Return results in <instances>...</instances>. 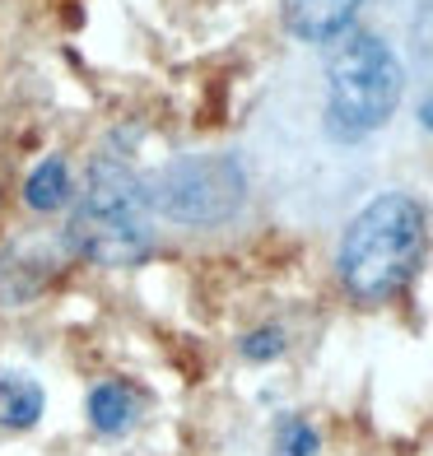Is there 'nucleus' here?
<instances>
[{"label":"nucleus","mask_w":433,"mask_h":456,"mask_svg":"<svg viewBox=\"0 0 433 456\" xmlns=\"http://www.w3.org/2000/svg\"><path fill=\"white\" fill-rule=\"evenodd\" d=\"M75 256L66 238L61 247L43 242V238H29V242H10L5 252H0V307H29L47 294V289L61 280Z\"/></svg>","instance_id":"5"},{"label":"nucleus","mask_w":433,"mask_h":456,"mask_svg":"<svg viewBox=\"0 0 433 456\" xmlns=\"http://www.w3.org/2000/svg\"><path fill=\"white\" fill-rule=\"evenodd\" d=\"M322 438L303 414H280L275 419V438H271V456H317Z\"/></svg>","instance_id":"10"},{"label":"nucleus","mask_w":433,"mask_h":456,"mask_svg":"<svg viewBox=\"0 0 433 456\" xmlns=\"http://www.w3.org/2000/svg\"><path fill=\"white\" fill-rule=\"evenodd\" d=\"M238 349H242L247 363H271V359H280L289 349V336H284V326H257V330H247V336L238 340Z\"/></svg>","instance_id":"11"},{"label":"nucleus","mask_w":433,"mask_h":456,"mask_svg":"<svg viewBox=\"0 0 433 456\" xmlns=\"http://www.w3.org/2000/svg\"><path fill=\"white\" fill-rule=\"evenodd\" d=\"M144 186L154 215L182 228H219L247 200V173L233 154H177Z\"/></svg>","instance_id":"4"},{"label":"nucleus","mask_w":433,"mask_h":456,"mask_svg":"<svg viewBox=\"0 0 433 456\" xmlns=\"http://www.w3.org/2000/svg\"><path fill=\"white\" fill-rule=\"evenodd\" d=\"M43 410H47L43 382L29 378V372L0 368V428L5 433H29V428L43 424Z\"/></svg>","instance_id":"8"},{"label":"nucleus","mask_w":433,"mask_h":456,"mask_svg":"<svg viewBox=\"0 0 433 456\" xmlns=\"http://www.w3.org/2000/svg\"><path fill=\"white\" fill-rule=\"evenodd\" d=\"M364 0H284V28L298 43H336L349 33Z\"/></svg>","instance_id":"7"},{"label":"nucleus","mask_w":433,"mask_h":456,"mask_svg":"<svg viewBox=\"0 0 433 456\" xmlns=\"http://www.w3.org/2000/svg\"><path fill=\"white\" fill-rule=\"evenodd\" d=\"M70 196H75V186H70V168H66V159H61V154H47L24 177V205H29V210H37V215L66 210Z\"/></svg>","instance_id":"9"},{"label":"nucleus","mask_w":433,"mask_h":456,"mask_svg":"<svg viewBox=\"0 0 433 456\" xmlns=\"http://www.w3.org/2000/svg\"><path fill=\"white\" fill-rule=\"evenodd\" d=\"M61 238L85 265L102 271L140 265L154 252V205L144 177L121 154H98L70 196V224Z\"/></svg>","instance_id":"1"},{"label":"nucleus","mask_w":433,"mask_h":456,"mask_svg":"<svg viewBox=\"0 0 433 456\" xmlns=\"http://www.w3.org/2000/svg\"><path fill=\"white\" fill-rule=\"evenodd\" d=\"M85 414H89V428L98 438H127V433H135L144 424V414H150V391L131 378H102L89 387Z\"/></svg>","instance_id":"6"},{"label":"nucleus","mask_w":433,"mask_h":456,"mask_svg":"<svg viewBox=\"0 0 433 456\" xmlns=\"http://www.w3.org/2000/svg\"><path fill=\"white\" fill-rule=\"evenodd\" d=\"M420 121H424V126L433 131V98H429V102H424V108H420Z\"/></svg>","instance_id":"13"},{"label":"nucleus","mask_w":433,"mask_h":456,"mask_svg":"<svg viewBox=\"0 0 433 456\" xmlns=\"http://www.w3.org/2000/svg\"><path fill=\"white\" fill-rule=\"evenodd\" d=\"M410 33H415V47L424 56H433V0H424V5L415 10V24H410Z\"/></svg>","instance_id":"12"},{"label":"nucleus","mask_w":433,"mask_h":456,"mask_svg":"<svg viewBox=\"0 0 433 456\" xmlns=\"http://www.w3.org/2000/svg\"><path fill=\"white\" fill-rule=\"evenodd\" d=\"M429 215L410 191H382L345 224L336 247L340 289L364 307L391 303L405 294L424 265Z\"/></svg>","instance_id":"2"},{"label":"nucleus","mask_w":433,"mask_h":456,"mask_svg":"<svg viewBox=\"0 0 433 456\" xmlns=\"http://www.w3.org/2000/svg\"><path fill=\"white\" fill-rule=\"evenodd\" d=\"M405 66L378 33H340L326 56L322 126L336 144H359L378 135L401 108Z\"/></svg>","instance_id":"3"}]
</instances>
